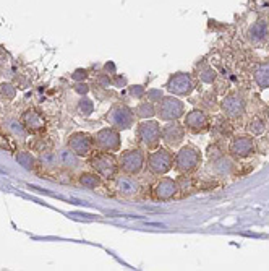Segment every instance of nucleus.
<instances>
[{"mask_svg": "<svg viewBox=\"0 0 269 271\" xmlns=\"http://www.w3.org/2000/svg\"><path fill=\"white\" fill-rule=\"evenodd\" d=\"M89 164L104 179H114L119 172V160L112 153L107 151H99L94 156H91Z\"/></svg>", "mask_w": 269, "mask_h": 271, "instance_id": "nucleus-1", "label": "nucleus"}, {"mask_svg": "<svg viewBox=\"0 0 269 271\" xmlns=\"http://www.w3.org/2000/svg\"><path fill=\"white\" fill-rule=\"evenodd\" d=\"M143 167H145V153L141 149H127L119 157V169L123 174L128 175H138Z\"/></svg>", "mask_w": 269, "mask_h": 271, "instance_id": "nucleus-2", "label": "nucleus"}, {"mask_svg": "<svg viewBox=\"0 0 269 271\" xmlns=\"http://www.w3.org/2000/svg\"><path fill=\"white\" fill-rule=\"evenodd\" d=\"M134 110H131L128 106L125 104H114L109 112H107V122L117 128L119 132L120 130H128L133 124H134Z\"/></svg>", "mask_w": 269, "mask_h": 271, "instance_id": "nucleus-3", "label": "nucleus"}, {"mask_svg": "<svg viewBox=\"0 0 269 271\" xmlns=\"http://www.w3.org/2000/svg\"><path fill=\"white\" fill-rule=\"evenodd\" d=\"M184 112H185L184 102L174 96H164L156 107V114L161 117V120H166V122L178 120L180 117H184Z\"/></svg>", "mask_w": 269, "mask_h": 271, "instance_id": "nucleus-4", "label": "nucleus"}, {"mask_svg": "<svg viewBox=\"0 0 269 271\" xmlns=\"http://www.w3.org/2000/svg\"><path fill=\"white\" fill-rule=\"evenodd\" d=\"M174 154H172L169 149L166 148H159L156 149L154 153H151L149 157H148V167H149V171L152 174H156V175H164L167 174L172 167H174Z\"/></svg>", "mask_w": 269, "mask_h": 271, "instance_id": "nucleus-5", "label": "nucleus"}, {"mask_svg": "<svg viewBox=\"0 0 269 271\" xmlns=\"http://www.w3.org/2000/svg\"><path fill=\"white\" fill-rule=\"evenodd\" d=\"M137 133H138V138H140V142L143 145H145L146 148H149V149H154L159 145L161 138H162V128L156 120L146 119L138 125Z\"/></svg>", "mask_w": 269, "mask_h": 271, "instance_id": "nucleus-6", "label": "nucleus"}, {"mask_svg": "<svg viewBox=\"0 0 269 271\" xmlns=\"http://www.w3.org/2000/svg\"><path fill=\"white\" fill-rule=\"evenodd\" d=\"M94 140V146L101 149V151H107V153H114L120 149V133L117 128L114 127H107V128H101L98 133L93 137Z\"/></svg>", "mask_w": 269, "mask_h": 271, "instance_id": "nucleus-7", "label": "nucleus"}, {"mask_svg": "<svg viewBox=\"0 0 269 271\" xmlns=\"http://www.w3.org/2000/svg\"><path fill=\"white\" fill-rule=\"evenodd\" d=\"M201 163V154L196 148L193 146H184L180 151L175 154V167L182 174L193 172Z\"/></svg>", "mask_w": 269, "mask_h": 271, "instance_id": "nucleus-8", "label": "nucleus"}, {"mask_svg": "<svg viewBox=\"0 0 269 271\" xmlns=\"http://www.w3.org/2000/svg\"><path fill=\"white\" fill-rule=\"evenodd\" d=\"M166 86H167V89L172 93V95H175V96H187V95H190V93L195 89V81H193V78H191L190 73L180 72V73L172 75Z\"/></svg>", "mask_w": 269, "mask_h": 271, "instance_id": "nucleus-9", "label": "nucleus"}, {"mask_svg": "<svg viewBox=\"0 0 269 271\" xmlns=\"http://www.w3.org/2000/svg\"><path fill=\"white\" fill-rule=\"evenodd\" d=\"M69 148L72 151L80 156V157H86L89 156L93 148H94V140L91 135L88 133H83V132H78V133H73L69 140Z\"/></svg>", "mask_w": 269, "mask_h": 271, "instance_id": "nucleus-10", "label": "nucleus"}, {"mask_svg": "<svg viewBox=\"0 0 269 271\" xmlns=\"http://www.w3.org/2000/svg\"><path fill=\"white\" fill-rule=\"evenodd\" d=\"M185 137V127L180 125L177 120H170L167 125L162 127V140L169 148H177Z\"/></svg>", "mask_w": 269, "mask_h": 271, "instance_id": "nucleus-11", "label": "nucleus"}, {"mask_svg": "<svg viewBox=\"0 0 269 271\" xmlns=\"http://www.w3.org/2000/svg\"><path fill=\"white\" fill-rule=\"evenodd\" d=\"M188 130H191L193 133H203L209 128V119L203 110H191L185 116V124Z\"/></svg>", "mask_w": 269, "mask_h": 271, "instance_id": "nucleus-12", "label": "nucleus"}, {"mask_svg": "<svg viewBox=\"0 0 269 271\" xmlns=\"http://www.w3.org/2000/svg\"><path fill=\"white\" fill-rule=\"evenodd\" d=\"M115 190H117V193L122 195V197L130 198L140 192V184L133 179V175L125 174L115 179Z\"/></svg>", "mask_w": 269, "mask_h": 271, "instance_id": "nucleus-13", "label": "nucleus"}, {"mask_svg": "<svg viewBox=\"0 0 269 271\" xmlns=\"http://www.w3.org/2000/svg\"><path fill=\"white\" fill-rule=\"evenodd\" d=\"M21 124L25 125L28 132H41V130L46 128V120L41 116V112L36 109L25 110V114L21 117Z\"/></svg>", "mask_w": 269, "mask_h": 271, "instance_id": "nucleus-14", "label": "nucleus"}, {"mask_svg": "<svg viewBox=\"0 0 269 271\" xmlns=\"http://www.w3.org/2000/svg\"><path fill=\"white\" fill-rule=\"evenodd\" d=\"M255 151L253 138L250 137H237L230 143V153L235 157H246Z\"/></svg>", "mask_w": 269, "mask_h": 271, "instance_id": "nucleus-15", "label": "nucleus"}, {"mask_svg": "<svg viewBox=\"0 0 269 271\" xmlns=\"http://www.w3.org/2000/svg\"><path fill=\"white\" fill-rule=\"evenodd\" d=\"M178 184L172 179H161L156 185L154 189V193H156V198L161 200V201H167V200H172L177 195L178 192Z\"/></svg>", "mask_w": 269, "mask_h": 271, "instance_id": "nucleus-16", "label": "nucleus"}, {"mask_svg": "<svg viewBox=\"0 0 269 271\" xmlns=\"http://www.w3.org/2000/svg\"><path fill=\"white\" fill-rule=\"evenodd\" d=\"M222 110L226 112V116L232 119L242 117L245 112V101L238 96H227L222 101Z\"/></svg>", "mask_w": 269, "mask_h": 271, "instance_id": "nucleus-17", "label": "nucleus"}, {"mask_svg": "<svg viewBox=\"0 0 269 271\" xmlns=\"http://www.w3.org/2000/svg\"><path fill=\"white\" fill-rule=\"evenodd\" d=\"M269 37V23L266 20H258L248 30V39L253 44H261Z\"/></svg>", "mask_w": 269, "mask_h": 271, "instance_id": "nucleus-18", "label": "nucleus"}, {"mask_svg": "<svg viewBox=\"0 0 269 271\" xmlns=\"http://www.w3.org/2000/svg\"><path fill=\"white\" fill-rule=\"evenodd\" d=\"M59 160L60 164L65 169H76L80 166V156H76L70 148H63L59 153Z\"/></svg>", "mask_w": 269, "mask_h": 271, "instance_id": "nucleus-19", "label": "nucleus"}, {"mask_svg": "<svg viewBox=\"0 0 269 271\" xmlns=\"http://www.w3.org/2000/svg\"><path fill=\"white\" fill-rule=\"evenodd\" d=\"M134 116H137L138 119H151L156 116V107H154V102L151 101H143L140 102V104L137 106V109H134Z\"/></svg>", "mask_w": 269, "mask_h": 271, "instance_id": "nucleus-20", "label": "nucleus"}, {"mask_svg": "<svg viewBox=\"0 0 269 271\" xmlns=\"http://www.w3.org/2000/svg\"><path fill=\"white\" fill-rule=\"evenodd\" d=\"M255 81L259 88H269V63L258 65L255 70Z\"/></svg>", "mask_w": 269, "mask_h": 271, "instance_id": "nucleus-21", "label": "nucleus"}, {"mask_svg": "<svg viewBox=\"0 0 269 271\" xmlns=\"http://www.w3.org/2000/svg\"><path fill=\"white\" fill-rule=\"evenodd\" d=\"M39 163L41 166L44 167H49V169H55L57 166L60 164V160H59V154L54 153V151H49V149H46L39 154Z\"/></svg>", "mask_w": 269, "mask_h": 271, "instance_id": "nucleus-22", "label": "nucleus"}, {"mask_svg": "<svg viewBox=\"0 0 269 271\" xmlns=\"http://www.w3.org/2000/svg\"><path fill=\"white\" fill-rule=\"evenodd\" d=\"M213 164H214V171H216L219 175H227V174H230V172H232V167H234L232 161L227 160V157H219V160H216Z\"/></svg>", "mask_w": 269, "mask_h": 271, "instance_id": "nucleus-23", "label": "nucleus"}, {"mask_svg": "<svg viewBox=\"0 0 269 271\" xmlns=\"http://www.w3.org/2000/svg\"><path fill=\"white\" fill-rule=\"evenodd\" d=\"M78 180L83 187H86V189H96V187H99L101 184V179L96 174H81Z\"/></svg>", "mask_w": 269, "mask_h": 271, "instance_id": "nucleus-24", "label": "nucleus"}, {"mask_svg": "<svg viewBox=\"0 0 269 271\" xmlns=\"http://www.w3.org/2000/svg\"><path fill=\"white\" fill-rule=\"evenodd\" d=\"M16 161L20 163L25 169H34V157L30 151H20L16 154Z\"/></svg>", "mask_w": 269, "mask_h": 271, "instance_id": "nucleus-25", "label": "nucleus"}, {"mask_svg": "<svg viewBox=\"0 0 269 271\" xmlns=\"http://www.w3.org/2000/svg\"><path fill=\"white\" fill-rule=\"evenodd\" d=\"M78 110H80V114L84 116V117H88L93 114V110H94V104H93V101L88 99V98H83L80 99L78 102Z\"/></svg>", "mask_w": 269, "mask_h": 271, "instance_id": "nucleus-26", "label": "nucleus"}, {"mask_svg": "<svg viewBox=\"0 0 269 271\" xmlns=\"http://www.w3.org/2000/svg\"><path fill=\"white\" fill-rule=\"evenodd\" d=\"M264 128H266L264 120H261V119H255L253 122H250V125H248V132L252 133V135H261V133L264 132Z\"/></svg>", "mask_w": 269, "mask_h": 271, "instance_id": "nucleus-27", "label": "nucleus"}, {"mask_svg": "<svg viewBox=\"0 0 269 271\" xmlns=\"http://www.w3.org/2000/svg\"><path fill=\"white\" fill-rule=\"evenodd\" d=\"M7 128L10 130L15 137H25V133H26L25 125L21 122H16V120H10V122L7 124Z\"/></svg>", "mask_w": 269, "mask_h": 271, "instance_id": "nucleus-28", "label": "nucleus"}, {"mask_svg": "<svg viewBox=\"0 0 269 271\" xmlns=\"http://www.w3.org/2000/svg\"><path fill=\"white\" fill-rule=\"evenodd\" d=\"M0 95L5 99H13L16 96V86H13L12 83H2L0 85Z\"/></svg>", "mask_w": 269, "mask_h": 271, "instance_id": "nucleus-29", "label": "nucleus"}, {"mask_svg": "<svg viewBox=\"0 0 269 271\" xmlns=\"http://www.w3.org/2000/svg\"><path fill=\"white\" fill-rule=\"evenodd\" d=\"M145 96H146L148 101H151V102H159L162 98H164V93H162V89L151 88V89L146 91V95H145Z\"/></svg>", "mask_w": 269, "mask_h": 271, "instance_id": "nucleus-30", "label": "nucleus"}, {"mask_svg": "<svg viewBox=\"0 0 269 271\" xmlns=\"http://www.w3.org/2000/svg\"><path fill=\"white\" fill-rule=\"evenodd\" d=\"M199 78H201V81H205V83H213L216 80V72L213 69H205L203 72L199 73Z\"/></svg>", "mask_w": 269, "mask_h": 271, "instance_id": "nucleus-31", "label": "nucleus"}, {"mask_svg": "<svg viewBox=\"0 0 269 271\" xmlns=\"http://www.w3.org/2000/svg\"><path fill=\"white\" fill-rule=\"evenodd\" d=\"M130 95L134 98V99H141L143 96L146 95V89L145 86H141V85H134V86H130Z\"/></svg>", "mask_w": 269, "mask_h": 271, "instance_id": "nucleus-32", "label": "nucleus"}, {"mask_svg": "<svg viewBox=\"0 0 269 271\" xmlns=\"http://www.w3.org/2000/svg\"><path fill=\"white\" fill-rule=\"evenodd\" d=\"M73 88H75V91L78 93V95H81V96H83V95H88V91H89V86L86 85V83H83V81H78Z\"/></svg>", "mask_w": 269, "mask_h": 271, "instance_id": "nucleus-33", "label": "nucleus"}, {"mask_svg": "<svg viewBox=\"0 0 269 271\" xmlns=\"http://www.w3.org/2000/svg\"><path fill=\"white\" fill-rule=\"evenodd\" d=\"M112 85H114V86H117V88L127 86V78L122 77V75H115L114 80H112Z\"/></svg>", "mask_w": 269, "mask_h": 271, "instance_id": "nucleus-34", "label": "nucleus"}, {"mask_svg": "<svg viewBox=\"0 0 269 271\" xmlns=\"http://www.w3.org/2000/svg\"><path fill=\"white\" fill-rule=\"evenodd\" d=\"M86 77H88V72H86V70H76V72L72 75V78H73L75 81H83V80H86Z\"/></svg>", "mask_w": 269, "mask_h": 271, "instance_id": "nucleus-35", "label": "nucleus"}, {"mask_svg": "<svg viewBox=\"0 0 269 271\" xmlns=\"http://www.w3.org/2000/svg\"><path fill=\"white\" fill-rule=\"evenodd\" d=\"M98 81H99V85L104 86V88L112 85V80L109 78V75H99V77H98Z\"/></svg>", "mask_w": 269, "mask_h": 271, "instance_id": "nucleus-36", "label": "nucleus"}, {"mask_svg": "<svg viewBox=\"0 0 269 271\" xmlns=\"http://www.w3.org/2000/svg\"><path fill=\"white\" fill-rule=\"evenodd\" d=\"M8 62V54L0 48V65H5Z\"/></svg>", "mask_w": 269, "mask_h": 271, "instance_id": "nucleus-37", "label": "nucleus"}, {"mask_svg": "<svg viewBox=\"0 0 269 271\" xmlns=\"http://www.w3.org/2000/svg\"><path fill=\"white\" fill-rule=\"evenodd\" d=\"M105 70H107V72L110 70V72L114 73V72H115V67H114V63H105Z\"/></svg>", "mask_w": 269, "mask_h": 271, "instance_id": "nucleus-38", "label": "nucleus"}, {"mask_svg": "<svg viewBox=\"0 0 269 271\" xmlns=\"http://www.w3.org/2000/svg\"><path fill=\"white\" fill-rule=\"evenodd\" d=\"M0 77H2V75H0Z\"/></svg>", "mask_w": 269, "mask_h": 271, "instance_id": "nucleus-39", "label": "nucleus"}]
</instances>
